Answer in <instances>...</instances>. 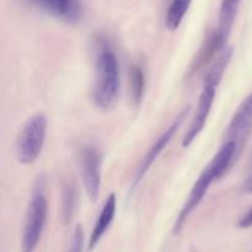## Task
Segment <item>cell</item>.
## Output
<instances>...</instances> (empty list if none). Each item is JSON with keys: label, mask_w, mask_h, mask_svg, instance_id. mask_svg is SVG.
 Returning a JSON list of instances; mask_svg holds the SVG:
<instances>
[{"label": "cell", "mask_w": 252, "mask_h": 252, "mask_svg": "<svg viewBox=\"0 0 252 252\" xmlns=\"http://www.w3.org/2000/svg\"><path fill=\"white\" fill-rule=\"evenodd\" d=\"M120 88L121 76L117 57L107 44H101L96 54L93 90V100L96 107L105 111L112 108L118 100Z\"/></svg>", "instance_id": "1"}, {"label": "cell", "mask_w": 252, "mask_h": 252, "mask_svg": "<svg viewBox=\"0 0 252 252\" xmlns=\"http://www.w3.org/2000/svg\"><path fill=\"white\" fill-rule=\"evenodd\" d=\"M48 214V202L46 198V177L38 176L32 189L31 201L25 217L22 231V252H33L38 246L44 230Z\"/></svg>", "instance_id": "2"}, {"label": "cell", "mask_w": 252, "mask_h": 252, "mask_svg": "<svg viewBox=\"0 0 252 252\" xmlns=\"http://www.w3.org/2000/svg\"><path fill=\"white\" fill-rule=\"evenodd\" d=\"M47 134V120L44 115L32 116L20 132L16 142L17 160L21 164L31 165L38 159L43 149Z\"/></svg>", "instance_id": "3"}, {"label": "cell", "mask_w": 252, "mask_h": 252, "mask_svg": "<svg viewBox=\"0 0 252 252\" xmlns=\"http://www.w3.org/2000/svg\"><path fill=\"white\" fill-rule=\"evenodd\" d=\"M189 111H191V107H189V106L185 107L184 110H182L181 112L177 115V117L175 118L174 122H172L169 127H167V129L165 130V132L162 133L159 138H158L157 142L152 145V148H150L149 152L145 154L144 159H143V161L140 162L139 167H138L137 172H135L134 180H133L132 187H130V191H134V189L139 186V184L142 182V180L144 179L145 175L149 172L150 167L153 166V164L155 162V160H157L158 158H159V155L164 152L165 148L170 144V142L172 140V138L175 137V134L177 133V130L181 128L182 123L185 122L186 117L189 116Z\"/></svg>", "instance_id": "4"}, {"label": "cell", "mask_w": 252, "mask_h": 252, "mask_svg": "<svg viewBox=\"0 0 252 252\" xmlns=\"http://www.w3.org/2000/svg\"><path fill=\"white\" fill-rule=\"evenodd\" d=\"M241 0H221L218 26L207 46L204 57H211L214 53H220L225 48L231 31H233V26L235 24Z\"/></svg>", "instance_id": "5"}, {"label": "cell", "mask_w": 252, "mask_h": 252, "mask_svg": "<svg viewBox=\"0 0 252 252\" xmlns=\"http://www.w3.org/2000/svg\"><path fill=\"white\" fill-rule=\"evenodd\" d=\"M252 132V93L249 94L236 112L234 113L228 130H226V140H231L236 145V155L238 159L243 154L245 145Z\"/></svg>", "instance_id": "6"}, {"label": "cell", "mask_w": 252, "mask_h": 252, "mask_svg": "<svg viewBox=\"0 0 252 252\" xmlns=\"http://www.w3.org/2000/svg\"><path fill=\"white\" fill-rule=\"evenodd\" d=\"M81 177L85 191L91 202L97 201L101 191V164L100 152L93 145L83 148L80 153Z\"/></svg>", "instance_id": "7"}, {"label": "cell", "mask_w": 252, "mask_h": 252, "mask_svg": "<svg viewBox=\"0 0 252 252\" xmlns=\"http://www.w3.org/2000/svg\"><path fill=\"white\" fill-rule=\"evenodd\" d=\"M214 180H218L216 172L213 171V169L211 167V165L208 164V166L201 172L199 177L197 179V181L194 182L193 187H192L191 192H189V197H187L186 202H185L184 207H182L181 212L177 216L176 221H175L174 226V233L177 234L180 233V230L184 226L185 221L189 219V217L193 213L194 209L199 206L203 198L206 197L207 192L211 189V185Z\"/></svg>", "instance_id": "8"}, {"label": "cell", "mask_w": 252, "mask_h": 252, "mask_svg": "<svg viewBox=\"0 0 252 252\" xmlns=\"http://www.w3.org/2000/svg\"><path fill=\"white\" fill-rule=\"evenodd\" d=\"M217 89L218 88L209 85V84H203V89H202L201 96H199L196 113H194L191 126H189V130H187L186 135L182 140V147L184 148L189 147L193 143V140L201 134L202 130L204 129V126H206L209 113H211L212 107H213Z\"/></svg>", "instance_id": "9"}, {"label": "cell", "mask_w": 252, "mask_h": 252, "mask_svg": "<svg viewBox=\"0 0 252 252\" xmlns=\"http://www.w3.org/2000/svg\"><path fill=\"white\" fill-rule=\"evenodd\" d=\"M116 208H117L116 194L111 193L110 196L107 197V199H106L105 204H103L102 207V211H101L100 216H98L97 220H96L95 223V226H94L93 229L90 240H89V250H93V249L97 245L98 241L101 240V238L105 235L107 229L110 228L113 219H115Z\"/></svg>", "instance_id": "10"}, {"label": "cell", "mask_w": 252, "mask_h": 252, "mask_svg": "<svg viewBox=\"0 0 252 252\" xmlns=\"http://www.w3.org/2000/svg\"><path fill=\"white\" fill-rule=\"evenodd\" d=\"M41 9L53 16L66 21H76L80 17V5L78 0H33Z\"/></svg>", "instance_id": "11"}, {"label": "cell", "mask_w": 252, "mask_h": 252, "mask_svg": "<svg viewBox=\"0 0 252 252\" xmlns=\"http://www.w3.org/2000/svg\"><path fill=\"white\" fill-rule=\"evenodd\" d=\"M238 160L235 143L231 142V140H225L220 147V149L218 150V153L214 155L212 161L209 162V165L213 169V171L216 172L217 177L220 179L230 170V167L234 166V164Z\"/></svg>", "instance_id": "12"}, {"label": "cell", "mask_w": 252, "mask_h": 252, "mask_svg": "<svg viewBox=\"0 0 252 252\" xmlns=\"http://www.w3.org/2000/svg\"><path fill=\"white\" fill-rule=\"evenodd\" d=\"M233 53H234L233 47H229V46H226L225 48L219 53L218 58L216 59L213 65H212L211 68H209V70L207 71L206 76H204L203 84H209V85H213L216 86V88H218L221 79H223L224 73H225L226 68H228L229 63L231 62Z\"/></svg>", "instance_id": "13"}, {"label": "cell", "mask_w": 252, "mask_h": 252, "mask_svg": "<svg viewBox=\"0 0 252 252\" xmlns=\"http://www.w3.org/2000/svg\"><path fill=\"white\" fill-rule=\"evenodd\" d=\"M78 207V191L73 182H65L62 187V216L64 223H70Z\"/></svg>", "instance_id": "14"}, {"label": "cell", "mask_w": 252, "mask_h": 252, "mask_svg": "<svg viewBox=\"0 0 252 252\" xmlns=\"http://www.w3.org/2000/svg\"><path fill=\"white\" fill-rule=\"evenodd\" d=\"M129 81H130V94L132 100L135 106H139L142 102L143 95H144L145 78L144 71L139 65H132L129 70Z\"/></svg>", "instance_id": "15"}, {"label": "cell", "mask_w": 252, "mask_h": 252, "mask_svg": "<svg viewBox=\"0 0 252 252\" xmlns=\"http://www.w3.org/2000/svg\"><path fill=\"white\" fill-rule=\"evenodd\" d=\"M192 0H174L166 14V26L170 30L179 29Z\"/></svg>", "instance_id": "16"}, {"label": "cell", "mask_w": 252, "mask_h": 252, "mask_svg": "<svg viewBox=\"0 0 252 252\" xmlns=\"http://www.w3.org/2000/svg\"><path fill=\"white\" fill-rule=\"evenodd\" d=\"M84 241H85V233H84L83 226L79 224L74 229L73 236H71L70 244H69L68 252H83Z\"/></svg>", "instance_id": "17"}, {"label": "cell", "mask_w": 252, "mask_h": 252, "mask_svg": "<svg viewBox=\"0 0 252 252\" xmlns=\"http://www.w3.org/2000/svg\"><path fill=\"white\" fill-rule=\"evenodd\" d=\"M238 225H239V228H241V229L251 228L252 226V209L249 212L248 214H245V216H244L240 220H239Z\"/></svg>", "instance_id": "18"}, {"label": "cell", "mask_w": 252, "mask_h": 252, "mask_svg": "<svg viewBox=\"0 0 252 252\" xmlns=\"http://www.w3.org/2000/svg\"><path fill=\"white\" fill-rule=\"evenodd\" d=\"M251 176H252V161H251Z\"/></svg>", "instance_id": "19"}, {"label": "cell", "mask_w": 252, "mask_h": 252, "mask_svg": "<svg viewBox=\"0 0 252 252\" xmlns=\"http://www.w3.org/2000/svg\"><path fill=\"white\" fill-rule=\"evenodd\" d=\"M250 192H252V185H251V187H250Z\"/></svg>", "instance_id": "20"}]
</instances>
